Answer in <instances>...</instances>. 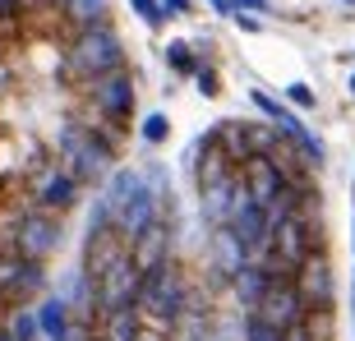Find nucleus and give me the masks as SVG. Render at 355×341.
Listing matches in <instances>:
<instances>
[{
	"label": "nucleus",
	"mask_w": 355,
	"mask_h": 341,
	"mask_svg": "<svg viewBox=\"0 0 355 341\" xmlns=\"http://www.w3.org/2000/svg\"><path fill=\"white\" fill-rule=\"evenodd\" d=\"M102 203H106V212H111V231H116L125 245H130L148 222L162 217L157 212L162 198H157V189L148 184L144 170H116V175L106 180V189H102Z\"/></svg>",
	"instance_id": "nucleus-1"
},
{
	"label": "nucleus",
	"mask_w": 355,
	"mask_h": 341,
	"mask_svg": "<svg viewBox=\"0 0 355 341\" xmlns=\"http://www.w3.org/2000/svg\"><path fill=\"white\" fill-rule=\"evenodd\" d=\"M184 295H189L184 277L171 259L144 268V277H139V314H148L153 323H175L184 314Z\"/></svg>",
	"instance_id": "nucleus-2"
},
{
	"label": "nucleus",
	"mask_w": 355,
	"mask_h": 341,
	"mask_svg": "<svg viewBox=\"0 0 355 341\" xmlns=\"http://www.w3.org/2000/svg\"><path fill=\"white\" fill-rule=\"evenodd\" d=\"M69 69L79 79H102L111 69H125V46H120V37L106 24L79 28V37L69 46Z\"/></svg>",
	"instance_id": "nucleus-3"
},
{
	"label": "nucleus",
	"mask_w": 355,
	"mask_h": 341,
	"mask_svg": "<svg viewBox=\"0 0 355 341\" xmlns=\"http://www.w3.org/2000/svg\"><path fill=\"white\" fill-rule=\"evenodd\" d=\"M60 157H65V170L79 184L106 180L111 175V143H106L97 130H83V125H69L60 134Z\"/></svg>",
	"instance_id": "nucleus-4"
},
{
	"label": "nucleus",
	"mask_w": 355,
	"mask_h": 341,
	"mask_svg": "<svg viewBox=\"0 0 355 341\" xmlns=\"http://www.w3.org/2000/svg\"><path fill=\"white\" fill-rule=\"evenodd\" d=\"M139 263L130 259V250L120 254L116 263H106L102 272L92 277V295L102 300V309L111 314V309H125V304H139Z\"/></svg>",
	"instance_id": "nucleus-5"
},
{
	"label": "nucleus",
	"mask_w": 355,
	"mask_h": 341,
	"mask_svg": "<svg viewBox=\"0 0 355 341\" xmlns=\"http://www.w3.org/2000/svg\"><path fill=\"white\" fill-rule=\"evenodd\" d=\"M60 245V222H55V212L46 208H33L19 217L14 226V254L19 259H33V263H46Z\"/></svg>",
	"instance_id": "nucleus-6"
},
{
	"label": "nucleus",
	"mask_w": 355,
	"mask_h": 341,
	"mask_svg": "<svg viewBox=\"0 0 355 341\" xmlns=\"http://www.w3.org/2000/svg\"><path fill=\"white\" fill-rule=\"evenodd\" d=\"M250 314L263 318L268 328L286 332V328H295V323L304 318V300H300V290H295V281H291V277H272V281H268V290L259 295V304H254Z\"/></svg>",
	"instance_id": "nucleus-7"
},
{
	"label": "nucleus",
	"mask_w": 355,
	"mask_h": 341,
	"mask_svg": "<svg viewBox=\"0 0 355 341\" xmlns=\"http://www.w3.org/2000/svg\"><path fill=\"white\" fill-rule=\"evenodd\" d=\"M92 102H97V111H102L111 125H125V120L134 116V79L125 69H111L102 79H92Z\"/></svg>",
	"instance_id": "nucleus-8"
},
{
	"label": "nucleus",
	"mask_w": 355,
	"mask_h": 341,
	"mask_svg": "<svg viewBox=\"0 0 355 341\" xmlns=\"http://www.w3.org/2000/svg\"><path fill=\"white\" fill-rule=\"evenodd\" d=\"M240 184H245V194H250L259 208H272V203L286 198V175H282V166H277L272 157H250L240 166Z\"/></svg>",
	"instance_id": "nucleus-9"
},
{
	"label": "nucleus",
	"mask_w": 355,
	"mask_h": 341,
	"mask_svg": "<svg viewBox=\"0 0 355 341\" xmlns=\"http://www.w3.org/2000/svg\"><path fill=\"white\" fill-rule=\"evenodd\" d=\"M291 281H295V290H300L304 309H328L332 295H337V281H332V268L318 254H309V259L291 272Z\"/></svg>",
	"instance_id": "nucleus-10"
},
{
	"label": "nucleus",
	"mask_w": 355,
	"mask_h": 341,
	"mask_svg": "<svg viewBox=\"0 0 355 341\" xmlns=\"http://www.w3.org/2000/svg\"><path fill=\"white\" fill-rule=\"evenodd\" d=\"M33 203L46 212H65L79 203V180L69 175L65 166H46L37 175V184H33Z\"/></svg>",
	"instance_id": "nucleus-11"
},
{
	"label": "nucleus",
	"mask_w": 355,
	"mask_h": 341,
	"mask_svg": "<svg viewBox=\"0 0 355 341\" xmlns=\"http://www.w3.org/2000/svg\"><path fill=\"white\" fill-rule=\"evenodd\" d=\"M130 259L139 263V272L153 268V263H162V259H171V226L162 222V217H157V222H148L144 231L130 240Z\"/></svg>",
	"instance_id": "nucleus-12"
},
{
	"label": "nucleus",
	"mask_w": 355,
	"mask_h": 341,
	"mask_svg": "<svg viewBox=\"0 0 355 341\" xmlns=\"http://www.w3.org/2000/svg\"><path fill=\"white\" fill-rule=\"evenodd\" d=\"M203 184V217H208L212 226L226 222V212H231V198H236V184L240 175L236 170H222V175H212V180H198Z\"/></svg>",
	"instance_id": "nucleus-13"
},
{
	"label": "nucleus",
	"mask_w": 355,
	"mask_h": 341,
	"mask_svg": "<svg viewBox=\"0 0 355 341\" xmlns=\"http://www.w3.org/2000/svg\"><path fill=\"white\" fill-rule=\"evenodd\" d=\"M33 314H37V332L46 341H69L74 328H69V300H65V295H46Z\"/></svg>",
	"instance_id": "nucleus-14"
},
{
	"label": "nucleus",
	"mask_w": 355,
	"mask_h": 341,
	"mask_svg": "<svg viewBox=\"0 0 355 341\" xmlns=\"http://www.w3.org/2000/svg\"><path fill=\"white\" fill-rule=\"evenodd\" d=\"M268 281H272V277H268V272H263V268H259L254 259L245 263L240 272H231V286H236V300H240V304H250V309L259 304V295L268 290Z\"/></svg>",
	"instance_id": "nucleus-15"
},
{
	"label": "nucleus",
	"mask_w": 355,
	"mask_h": 341,
	"mask_svg": "<svg viewBox=\"0 0 355 341\" xmlns=\"http://www.w3.org/2000/svg\"><path fill=\"white\" fill-rule=\"evenodd\" d=\"M139 332H144V314H139V304H125V309L106 314L102 341H139Z\"/></svg>",
	"instance_id": "nucleus-16"
},
{
	"label": "nucleus",
	"mask_w": 355,
	"mask_h": 341,
	"mask_svg": "<svg viewBox=\"0 0 355 341\" xmlns=\"http://www.w3.org/2000/svg\"><path fill=\"white\" fill-rule=\"evenodd\" d=\"M212 250H217V268H222L226 277L240 272V268L250 263V250H245V245H240V240L231 236L226 226H217V236H212Z\"/></svg>",
	"instance_id": "nucleus-17"
},
{
	"label": "nucleus",
	"mask_w": 355,
	"mask_h": 341,
	"mask_svg": "<svg viewBox=\"0 0 355 341\" xmlns=\"http://www.w3.org/2000/svg\"><path fill=\"white\" fill-rule=\"evenodd\" d=\"M60 10L69 14V24H79V28L106 24V0H65Z\"/></svg>",
	"instance_id": "nucleus-18"
},
{
	"label": "nucleus",
	"mask_w": 355,
	"mask_h": 341,
	"mask_svg": "<svg viewBox=\"0 0 355 341\" xmlns=\"http://www.w3.org/2000/svg\"><path fill=\"white\" fill-rule=\"evenodd\" d=\"M5 332H10L14 341H42V332H37V314H33V309H14L10 323H5Z\"/></svg>",
	"instance_id": "nucleus-19"
},
{
	"label": "nucleus",
	"mask_w": 355,
	"mask_h": 341,
	"mask_svg": "<svg viewBox=\"0 0 355 341\" xmlns=\"http://www.w3.org/2000/svg\"><path fill=\"white\" fill-rule=\"evenodd\" d=\"M139 134H144V143H148V148H162L166 139H171V120L162 116V111H153V116H144Z\"/></svg>",
	"instance_id": "nucleus-20"
},
{
	"label": "nucleus",
	"mask_w": 355,
	"mask_h": 341,
	"mask_svg": "<svg viewBox=\"0 0 355 341\" xmlns=\"http://www.w3.org/2000/svg\"><path fill=\"white\" fill-rule=\"evenodd\" d=\"M166 65L180 69V74H194L198 60H194V51H189V42H171V46H166Z\"/></svg>",
	"instance_id": "nucleus-21"
},
{
	"label": "nucleus",
	"mask_w": 355,
	"mask_h": 341,
	"mask_svg": "<svg viewBox=\"0 0 355 341\" xmlns=\"http://www.w3.org/2000/svg\"><path fill=\"white\" fill-rule=\"evenodd\" d=\"M134 5V14L144 19L148 28H162V19H166V10H162V0H130Z\"/></svg>",
	"instance_id": "nucleus-22"
},
{
	"label": "nucleus",
	"mask_w": 355,
	"mask_h": 341,
	"mask_svg": "<svg viewBox=\"0 0 355 341\" xmlns=\"http://www.w3.org/2000/svg\"><path fill=\"white\" fill-rule=\"evenodd\" d=\"M245 341H282V332L268 328L263 318H254V314H250V323H245Z\"/></svg>",
	"instance_id": "nucleus-23"
},
{
	"label": "nucleus",
	"mask_w": 355,
	"mask_h": 341,
	"mask_svg": "<svg viewBox=\"0 0 355 341\" xmlns=\"http://www.w3.org/2000/svg\"><path fill=\"white\" fill-rule=\"evenodd\" d=\"M286 97H291L295 106H300V111H314V102H318V97H314V88H304V83H291V88H286Z\"/></svg>",
	"instance_id": "nucleus-24"
},
{
	"label": "nucleus",
	"mask_w": 355,
	"mask_h": 341,
	"mask_svg": "<svg viewBox=\"0 0 355 341\" xmlns=\"http://www.w3.org/2000/svg\"><path fill=\"white\" fill-rule=\"evenodd\" d=\"M194 74H198V92H203V97H217V88H222L217 74H212V69H194Z\"/></svg>",
	"instance_id": "nucleus-25"
},
{
	"label": "nucleus",
	"mask_w": 355,
	"mask_h": 341,
	"mask_svg": "<svg viewBox=\"0 0 355 341\" xmlns=\"http://www.w3.org/2000/svg\"><path fill=\"white\" fill-rule=\"evenodd\" d=\"M231 10H250V14H272V0H231Z\"/></svg>",
	"instance_id": "nucleus-26"
},
{
	"label": "nucleus",
	"mask_w": 355,
	"mask_h": 341,
	"mask_svg": "<svg viewBox=\"0 0 355 341\" xmlns=\"http://www.w3.org/2000/svg\"><path fill=\"white\" fill-rule=\"evenodd\" d=\"M19 10H24V0H0V24H14Z\"/></svg>",
	"instance_id": "nucleus-27"
},
{
	"label": "nucleus",
	"mask_w": 355,
	"mask_h": 341,
	"mask_svg": "<svg viewBox=\"0 0 355 341\" xmlns=\"http://www.w3.org/2000/svg\"><path fill=\"white\" fill-rule=\"evenodd\" d=\"M231 19H236V24L245 28V33H259V28H263V24H259V14H245V10H236Z\"/></svg>",
	"instance_id": "nucleus-28"
},
{
	"label": "nucleus",
	"mask_w": 355,
	"mask_h": 341,
	"mask_svg": "<svg viewBox=\"0 0 355 341\" xmlns=\"http://www.w3.org/2000/svg\"><path fill=\"white\" fill-rule=\"evenodd\" d=\"M162 10L166 14H189V0H162Z\"/></svg>",
	"instance_id": "nucleus-29"
},
{
	"label": "nucleus",
	"mask_w": 355,
	"mask_h": 341,
	"mask_svg": "<svg viewBox=\"0 0 355 341\" xmlns=\"http://www.w3.org/2000/svg\"><path fill=\"white\" fill-rule=\"evenodd\" d=\"M208 5H212V10H217V14H226V19L236 14V10H231V0H208Z\"/></svg>",
	"instance_id": "nucleus-30"
},
{
	"label": "nucleus",
	"mask_w": 355,
	"mask_h": 341,
	"mask_svg": "<svg viewBox=\"0 0 355 341\" xmlns=\"http://www.w3.org/2000/svg\"><path fill=\"white\" fill-rule=\"evenodd\" d=\"M37 5H46V10H60V5H65V0H37Z\"/></svg>",
	"instance_id": "nucleus-31"
},
{
	"label": "nucleus",
	"mask_w": 355,
	"mask_h": 341,
	"mask_svg": "<svg viewBox=\"0 0 355 341\" xmlns=\"http://www.w3.org/2000/svg\"><path fill=\"white\" fill-rule=\"evenodd\" d=\"M139 341H162V337H157V332H139Z\"/></svg>",
	"instance_id": "nucleus-32"
},
{
	"label": "nucleus",
	"mask_w": 355,
	"mask_h": 341,
	"mask_svg": "<svg viewBox=\"0 0 355 341\" xmlns=\"http://www.w3.org/2000/svg\"><path fill=\"white\" fill-rule=\"evenodd\" d=\"M0 341H14V337H10V332H5V328H0Z\"/></svg>",
	"instance_id": "nucleus-33"
},
{
	"label": "nucleus",
	"mask_w": 355,
	"mask_h": 341,
	"mask_svg": "<svg viewBox=\"0 0 355 341\" xmlns=\"http://www.w3.org/2000/svg\"><path fill=\"white\" fill-rule=\"evenodd\" d=\"M351 92H355V74H351Z\"/></svg>",
	"instance_id": "nucleus-34"
},
{
	"label": "nucleus",
	"mask_w": 355,
	"mask_h": 341,
	"mask_svg": "<svg viewBox=\"0 0 355 341\" xmlns=\"http://www.w3.org/2000/svg\"><path fill=\"white\" fill-rule=\"evenodd\" d=\"M346 5H351V10H355V0H346Z\"/></svg>",
	"instance_id": "nucleus-35"
}]
</instances>
